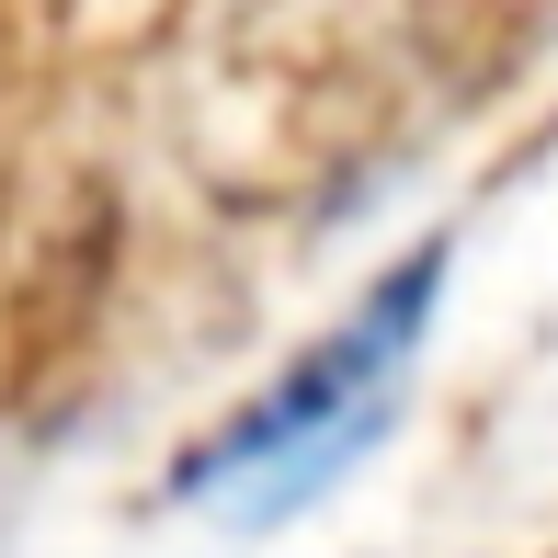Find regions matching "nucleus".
<instances>
[{
    "instance_id": "nucleus-1",
    "label": "nucleus",
    "mask_w": 558,
    "mask_h": 558,
    "mask_svg": "<svg viewBox=\"0 0 558 558\" xmlns=\"http://www.w3.org/2000/svg\"><path fill=\"white\" fill-rule=\"evenodd\" d=\"M434 286H445V251H411V263H399L331 342H308L240 422H217V434L171 468V490H183L194 513H228V524H286V513H308L353 456L388 434L399 376H411L422 331H434Z\"/></svg>"
}]
</instances>
